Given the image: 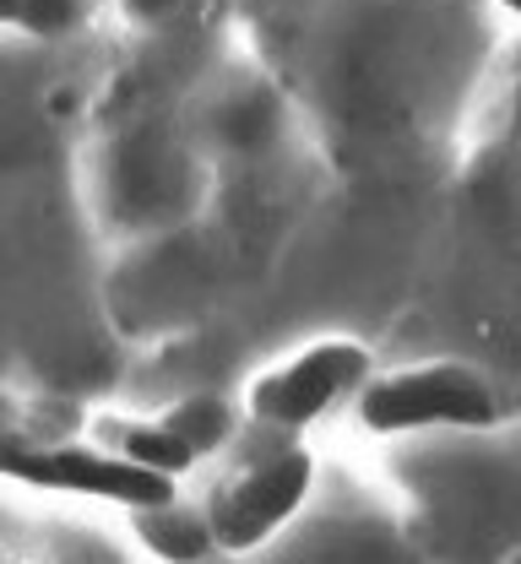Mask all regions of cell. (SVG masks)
Returning a JSON list of instances; mask_svg holds the SVG:
<instances>
[{
  "label": "cell",
  "mask_w": 521,
  "mask_h": 564,
  "mask_svg": "<svg viewBox=\"0 0 521 564\" xmlns=\"http://www.w3.org/2000/svg\"><path fill=\"white\" fill-rule=\"evenodd\" d=\"M354 408L359 423L380 440L424 434V429H500L511 413L500 380L462 358H430V364L375 375Z\"/></svg>",
  "instance_id": "cell-1"
},
{
  "label": "cell",
  "mask_w": 521,
  "mask_h": 564,
  "mask_svg": "<svg viewBox=\"0 0 521 564\" xmlns=\"http://www.w3.org/2000/svg\"><path fill=\"white\" fill-rule=\"evenodd\" d=\"M375 380V358L354 337H321L310 348L289 352L283 364L261 369L245 386V419L272 440H294L310 423H321L337 402H359Z\"/></svg>",
  "instance_id": "cell-2"
},
{
  "label": "cell",
  "mask_w": 521,
  "mask_h": 564,
  "mask_svg": "<svg viewBox=\"0 0 521 564\" xmlns=\"http://www.w3.org/2000/svg\"><path fill=\"white\" fill-rule=\"evenodd\" d=\"M315 489V456L299 440H278L256 462H245L234 478H224L207 499V521L224 554H250L272 543Z\"/></svg>",
  "instance_id": "cell-3"
},
{
  "label": "cell",
  "mask_w": 521,
  "mask_h": 564,
  "mask_svg": "<svg viewBox=\"0 0 521 564\" xmlns=\"http://www.w3.org/2000/svg\"><path fill=\"white\" fill-rule=\"evenodd\" d=\"M6 473L17 484H28V489L104 499V505H126V510H152V505L174 499V478L104 451L98 440H76V445H6Z\"/></svg>",
  "instance_id": "cell-4"
},
{
  "label": "cell",
  "mask_w": 521,
  "mask_h": 564,
  "mask_svg": "<svg viewBox=\"0 0 521 564\" xmlns=\"http://www.w3.org/2000/svg\"><path fill=\"white\" fill-rule=\"evenodd\" d=\"M93 440L104 445V451H115V456H126V462H137V467H152V473H163V478H185L196 462H202V451L174 429L169 419H131V413H93Z\"/></svg>",
  "instance_id": "cell-5"
},
{
  "label": "cell",
  "mask_w": 521,
  "mask_h": 564,
  "mask_svg": "<svg viewBox=\"0 0 521 564\" xmlns=\"http://www.w3.org/2000/svg\"><path fill=\"white\" fill-rule=\"evenodd\" d=\"M131 516H137V538H142L163 564H202L218 549L207 510H185L180 499L152 505V510H131Z\"/></svg>",
  "instance_id": "cell-6"
},
{
  "label": "cell",
  "mask_w": 521,
  "mask_h": 564,
  "mask_svg": "<svg viewBox=\"0 0 521 564\" xmlns=\"http://www.w3.org/2000/svg\"><path fill=\"white\" fill-rule=\"evenodd\" d=\"M163 419L174 423V429H180V434H185L196 451H207V445H213V440H218V434L228 429L224 408H218L213 397H185V402H180L174 413H163Z\"/></svg>",
  "instance_id": "cell-7"
},
{
  "label": "cell",
  "mask_w": 521,
  "mask_h": 564,
  "mask_svg": "<svg viewBox=\"0 0 521 564\" xmlns=\"http://www.w3.org/2000/svg\"><path fill=\"white\" fill-rule=\"evenodd\" d=\"M6 6H11L17 22H28L39 33H55V28L72 22V0H6Z\"/></svg>",
  "instance_id": "cell-8"
},
{
  "label": "cell",
  "mask_w": 521,
  "mask_h": 564,
  "mask_svg": "<svg viewBox=\"0 0 521 564\" xmlns=\"http://www.w3.org/2000/svg\"><path fill=\"white\" fill-rule=\"evenodd\" d=\"M495 6H506V11H511V17L521 22V0H495Z\"/></svg>",
  "instance_id": "cell-9"
},
{
  "label": "cell",
  "mask_w": 521,
  "mask_h": 564,
  "mask_svg": "<svg viewBox=\"0 0 521 564\" xmlns=\"http://www.w3.org/2000/svg\"><path fill=\"white\" fill-rule=\"evenodd\" d=\"M506 564H521V549H517V554H511V560H506Z\"/></svg>",
  "instance_id": "cell-10"
}]
</instances>
